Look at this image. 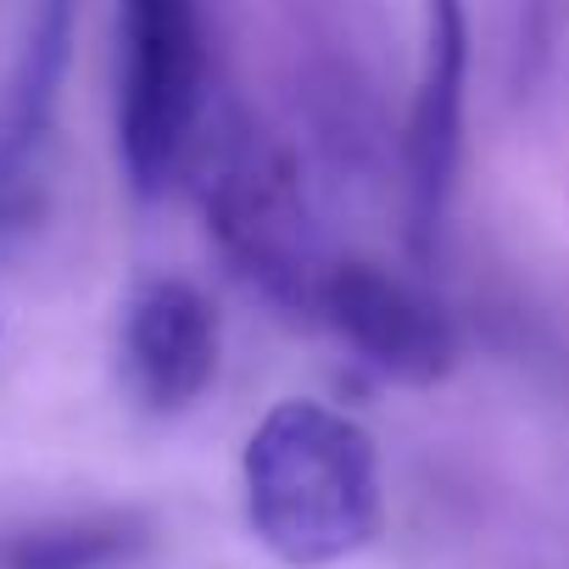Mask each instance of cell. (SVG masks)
Instances as JSON below:
<instances>
[{
	"label": "cell",
	"mask_w": 569,
	"mask_h": 569,
	"mask_svg": "<svg viewBox=\"0 0 569 569\" xmlns=\"http://www.w3.org/2000/svg\"><path fill=\"white\" fill-rule=\"evenodd\" d=\"M319 325H330L358 363L397 386H436L458 363V336L452 319L419 291L413 279L363 262V257H336L325 297H319Z\"/></svg>",
	"instance_id": "4"
},
{
	"label": "cell",
	"mask_w": 569,
	"mask_h": 569,
	"mask_svg": "<svg viewBox=\"0 0 569 569\" xmlns=\"http://www.w3.org/2000/svg\"><path fill=\"white\" fill-rule=\"evenodd\" d=\"M68 40H73V0H40L29 46L18 57L7 101H0V201L23 184V173L51 129V107H57V90L68 73Z\"/></svg>",
	"instance_id": "7"
},
{
	"label": "cell",
	"mask_w": 569,
	"mask_h": 569,
	"mask_svg": "<svg viewBox=\"0 0 569 569\" xmlns=\"http://www.w3.org/2000/svg\"><path fill=\"white\" fill-rule=\"evenodd\" d=\"M246 519L291 569H330L363 552L386 525L380 452L369 430L330 402L291 397L262 413L240 458Z\"/></svg>",
	"instance_id": "1"
},
{
	"label": "cell",
	"mask_w": 569,
	"mask_h": 569,
	"mask_svg": "<svg viewBox=\"0 0 569 569\" xmlns=\"http://www.w3.org/2000/svg\"><path fill=\"white\" fill-rule=\"evenodd\" d=\"M146 547V525L134 513H84L23 530L0 547L7 569H112Z\"/></svg>",
	"instance_id": "8"
},
{
	"label": "cell",
	"mask_w": 569,
	"mask_h": 569,
	"mask_svg": "<svg viewBox=\"0 0 569 569\" xmlns=\"http://www.w3.org/2000/svg\"><path fill=\"white\" fill-rule=\"evenodd\" d=\"M123 386L146 413H184L218 380V313L190 279H146L123 308Z\"/></svg>",
	"instance_id": "6"
},
{
	"label": "cell",
	"mask_w": 569,
	"mask_h": 569,
	"mask_svg": "<svg viewBox=\"0 0 569 569\" xmlns=\"http://www.w3.org/2000/svg\"><path fill=\"white\" fill-rule=\"evenodd\" d=\"M207 112L196 0H118V157L134 196H162Z\"/></svg>",
	"instance_id": "2"
},
{
	"label": "cell",
	"mask_w": 569,
	"mask_h": 569,
	"mask_svg": "<svg viewBox=\"0 0 569 569\" xmlns=\"http://www.w3.org/2000/svg\"><path fill=\"white\" fill-rule=\"evenodd\" d=\"M463 90H469V0H425V62L408 112V240L430 262L458 151H463Z\"/></svg>",
	"instance_id": "5"
},
{
	"label": "cell",
	"mask_w": 569,
	"mask_h": 569,
	"mask_svg": "<svg viewBox=\"0 0 569 569\" xmlns=\"http://www.w3.org/2000/svg\"><path fill=\"white\" fill-rule=\"evenodd\" d=\"M207 229L223 262L291 319H319L330 279V251L297 190V173L279 157L246 146L207 184Z\"/></svg>",
	"instance_id": "3"
}]
</instances>
